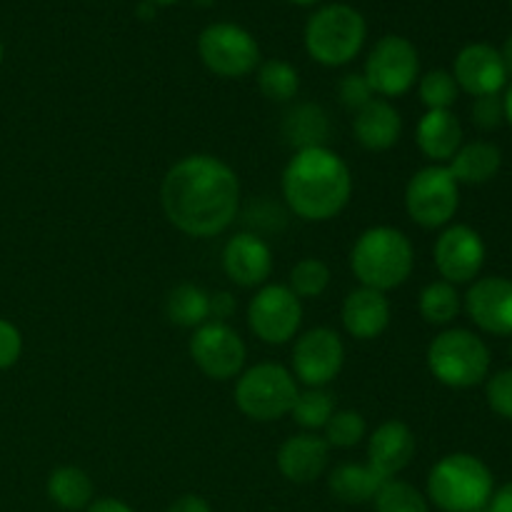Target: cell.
<instances>
[{
    "label": "cell",
    "instance_id": "obj_1",
    "mask_svg": "<svg viewBox=\"0 0 512 512\" xmlns=\"http://www.w3.org/2000/svg\"><path fill=\"white\" fill-rule=\"evenodd\" d=\"M165 218L190 238H213L235 223L240 210V180L215 155L195 153L165 173L160 188Z\"/></svg>",
    "mask_w": 512,
    "mask_h": 512
},
{
    "label": "cell",
    "instance_id": "obj_2",
    "mask_svg": "<svg viewBox=\"0 0 512 512\" xmlns=\"http://www.w3.org/2000/svg\"><path fill=\"white\" fill-rule=\"evenodd\" d=\"M283 198L298 218L325 223L345 210L353 195V175L335 150L310 148L290 158L283 170Z\"/></svg>",
    "mask_w": 512,
    "mask_h": 512
},
{
    "label": "cell",
    "instance_id": "obj_3",
    "mask_svg": "<svg viewBox=\"0 0 512 512\" xmlns=\"http://www.w3.org/2000/svg\"><path fill=\"white\" fill-rule=\"evenodd\" d=\"M350 268L363 288L388 293V290L400 288L413 275V243L403 230L375 225L355 240L350 250Z\"/></svg>",
    "mask_w": 512,
    "mask_h": 512
},
{
    "label": "cell",
    "instance_id": "obj_4",
    "mask_svg": "<svg viewBox=\"0 0 512 512\" xmlns=\"http://www.w3.org/2000/svg\"><path fill=\"white\" fill-rule=\"evenodd\" d=\"M495 493L488 465L470 453L445 455L428 475V498L443 512L485 510Z\"/></svg>",
    "mask_w": 512,
    "mask_h": 512
},
{
    "label": "cell",
    "instance_id": "obj_5",
    "mask_svg": "<svg viewBox=\"0 0 512 512\" xmlns=\"http://www.w3.org/2000/svg\"><path fill=\"white\" fill-rule=\"evenodd\" d=\"M368 38L365 18L345 3L325 5L310 15L305 25V48L315 63L340 68L355 60Z\"/></svg>",
    "mask_w": 512,
    "mask_h": 512
},
{
    "label": "cell",
    "instance_id": "obj_6",
    "mask_svg": "<svg viewBox=\"0 0 512 512\" xmlns=\"http://www.w3.org/2000/svg\"><path fill=\"white\" fill-rule=\"evenodd\" d=\"M428 368L448 388H475L488 378L490 348L465 328L443 330L428 348Z\"/></svg>",
    "mask_w": 512,
    "mask_h": 512
},
{
    "label": "cell",
    "instance_id": "obj_7",
    "mask_svg": "<svg viewBox=\"0 0 512 512\" xmlns=\"http://www.w3.org/2000/svg\"><path fill=\"white\" fill-rule=\"evenodd\" d=\"M298 393V380L288 368L278 363H258L238 375L235 405L250 420L273 423L290 415Z\"/></svg>",
    "mask_w": 512,
    "mask_h": 512
},
{
    "label": "cell",
    "instance_id": "obj_8",
    "mask_svg": "<svg viewBox=\"0 0 512 512\" xmlns=\"http://www.w3.org/2000/svg\"><path fill=\"white\" fill-rule=\"evenodd\" d=\"M460 208V185L448 165H428L410 178L405 210L420 228H445Z\"/></svg>",
    "mask_w": 512,
    "mask_h": 512
},
{
    "label": "cell",
    "instance_id": "obj_9",
    "mask_svg": "<svg viewBox=\"0 0 512 512\" xmlns=\"http://www.w3.org/2000/svg\"><path fill=\"white\" fill-rule=\"evenodd\" d=\"M200 60L220 78H245L260 63L258 40L235 23H213L198 38Z\"/></svg>",
    "mask_w": 512,
    "mask_h": 512
},
{
    "label": "cell",
    "instance_id": "obj_10",
    "mask_svg": "<svg viewBox=\"0 0 512 512\" xmlns=\"http://www.w3.org/2000/svg\"><path fill=\"white\" fill-rule=\"evenodd\" d=\"M363 75L373 93L400 98L413 88L420 75L418 50L403 35H385L370 50Z\"/></svg>",
    "mask_w": 512,
    "mask_h": 512
},
{
    "label": "cell",
    "instance_id": "obj_11",
    "mask_svg": "<svg viewBox=\"0 0 512 512\" xmlns=\"http://www.w3.org/2000/svg\"><path fill=\"white\" fill-rule=\"evenodd\" d=\"M248 325L263 343H290L303 325V300L288 285H263L248 305Z\"/></svg>",
    "mask_w": 512,
    "mask_h": 512
},
{
    "label": "cell",
    "instance_id": "obj_12",
    "mask_svg": "<svg viewBox=\"0 0 512 512\" xmlns=\"http://www.w3.org/2000/svg\"><path fill=\"white\" fill-rule=\"evenodd\" d=\"M190 358L208 378L230 380L243 373L248 348L238 330L230 328L228 323L208 320L195 328V335L190 338Z\"/></svg>",
    "mask_w": 512,
    "mask_h": 512
},
{
    "label": "cell",
    "instance_id": "obj_13",
    "mask_svg": "<svg viewBox=\"0 0 512 512\" xmlns=\"http://www.w3.org/2000/svg\"><path fill=\"white\" fill-rule=\"evenodd\" d=\"M345 363V345L335 330L313 328L295 340L293 375L308 388H325Z\"/></svg>",
    "mask_w": 512,
    "mask_h": 512
},
{
    "label": "cell",
    "instance_id": "obj_14",
    "mask_svg": "<svg viewBox=\"0 0 512 512\" xmlns=\"http://www.w3.org/2000/svg\"><path fill=\"white\" fill-rule=\"evenodd\" d=\"M435 268L448 283H470L485 263V243L470 225H448L435 240Z\"/></svg>",
    "mask_w": 512,
    "mask_h": 512
},
{
    "label": "cell",
    "instance_id": "obj_15",
    "mask_svg": "<svg viewBox=\"0 0 512 512\" xmlns=\"http://www.w3.org/2000/svg\"><path fill=\"white\" fill-rule=\"evenodd\" d=\"M453 78L460 90L473 98H483V95H500L508 83V70L498 48L488 43H470L455 58Z\"/></svg>",
    "mask_w": 512,
    "mask_h": 512
},
{
    "label": "cell",
    "instance_id": "obj_16",
    "mask_svg": "<svg viewBox=\"0 0 512 512\" xmlns=\"http://www.w3.org/2000/svg\"><path fill=\"white\" fill-rule=\"evenodd\" d=\"M465 310L480 330L490 335H512V280L490 275L470 285Z\"/></svg>",
    "mask_w": 512,
    "mask_h": 512
},
{
    "label": "cell",
    "instance_id": "obj_17",
    "mask_svg": "<svg viewBox=\"0 0 512 512\" xmlns=\"http://www.w3.org/2000/svg\"><path fill=\"white\" fill-rule=\"evenodd\" d=\"M223 270L240 288H263L273 273V250L258 233H238L225 243Z\"/></svg>",
    "mask_w": 512,
    "mask_h": 512
},
{
    "label": "cell",
    "instance_id": "obj_18",
    "mask_svg": "<svg viewBox=\"0 0 512 512\" xmlns=\"http://www.w3.org/2000/svg\"><path fill=\"white\" fill-rule=\"evenodd\" d=\"M415 455V435L403 420L378 425L368 438V465L385 480L403 473Z\"/></svg>",
    "mask_w": 512,
    "mask_h": 512
},
{
    "label": "cell",
    "instance_id": "obj_19",
    "mask_svg": "<svg viewBox=\"0 0 512 512\" xmlns=\"http://www.w3.org/2000/svg\"><path fill=\"white\" fill-rule=\"evenodd\" d=\"M330 460V445L315 433H300L285 440L278 450V470L290 483H313L325 473Z\"/></svg>",
    "mask_w": 512,
    "mask_h": 512
},
{
    "label": "cell",
    "instance_id": "obj_20",
    "mask_svg": "<svg viewBox=\"0 0 512 512\" xmlns=\"http://www.w3.org/2000/svg\"><path fill=\"white\" fill-rule=\"evenodd\" d=\"M343 325L355 340H375L388 330L390 325V300L380 290L363 288L345 298L343 303Z\"/></svg>",
    "mask_w": 512,
    "mask_h": 512
},
{
    "label": "cell",
    "instance_id": "obj_21",
    "mask_svg": "<svg viewBox=\"0 0 512 512\" xmlns=\"http://www.w3.org/2000/svg\"><path fill=\"white\" fill-rule=\"evenodd\" d=\"M353 133L365 150H373V153L390 150L403 133L400 110L390 100L373 98L355 113Z\"/></svg>",
    "mask_w": 512,
    "mask_h": 512
},
{
    "label": "cell",
    "instance_id": "obj_22",
    "mask_svg": "<svg viewBox=\"0 0 512 512\" xmlns=\"http://www.w3.org/2000/svg\"><path fill=\"white\" fill-rule=\"evenodd\" d=\"M415 140H418L420 153L435 165L450 163L463 145V125L453 110H428L420 118Z\"/></svg>",
    "mask_w": 512,
    "mask_h": 512
},
{
    "label": "cell",
    "instance_id": "obj_23",
    "mask_svg": "<svg viewBox=\"0 0 512 512\" xmlns=\"http://www.w3.org/2000/svg\"><path fill=\"white\" fill-rule=\"evenodd\" d=\"M283 138L295 153L310 148H325V143L330 138V118L323 105H293L283 118Z\"/></svg>",
    "mask_w": 512,
    "mask_h": 512
},
{
    "label": "cell",
    "instance_id": "obj_24",
    "mask_svg": "<svg viewBox=\"0 0 512 512\" xmlns=\"http://www.w3.org/2000/svg\"><path fill=\"white\" fill-rule=\"evenodd\" d=\"M500 165H503V153L498 145L488 140H475V143L460 145V150L448 163V170L458 180V185H483L500 173Z\"/></svg>",
    "mask_w": 512,
    "mask_h": 512
},
{
    "label": "cell",
    "instance_id": "obj_25",
    "mask_svg": "<svg viewBox=\"0 0 512 512\" xmlns=\"http://www.w3.org/2000/svg\"><path fill=\"white\" fill-rule=\"evenodd\" d=\"M388 483L383 475L375 473L370 465L358 463H343L330 473L328 488L335 495V500L345 505H363L375 500L380 488Z\"/></svg>",
    "mask_w": 512,
    "mask_h": 512
},
{
    "label": "cell",
    "instance_id": "obj_26",
    "mask_svg": "<svg viewBox=\"0 0 512 512\" xmlns=\"http://www.w3.org/2000/svg\"><path fill=\"white\" fill-rule=\"evenodd\" d=\"M48 498L63 510H83L93 503V480L83 468L63 465L50 473Z\"/></svg>",
    "mask_w": 512,
    "mask_h": 512
},
{
    "label": "cell",
    "instance_id": "obj_27",
    "mask_svg": "<svg viewBox=\"0 0 512 512\" xmlns=\"http://www.w3.org/2000/svg\"><path fill=\"white\" fill-rule=\"evenodd\" d=\"M170 323L180 328H200L210 320V293L200 285L183 283L170 290L168 303H165Z\"/></svg>",
    "mask_w": 512,
    "mask_h": 512
},
{
    "label": "cell",
    "instance_id": "obj_28",
    "mask_svg": "<svg viewBox=\"0 0 512 512\" xmlns=\"http://www.w3.org/2000/svg\"><path fill=\"white\" fill-rule=\"evenodd\" d=\"M418 310L425 323L450 325L460 313L458 290L448 280H435V283L425 285L423 293H420Z\"/></svg>",
    "mask_w": 512,
    "mask_h": 512
},
{
    "label": "cell",
    "instance_id": "obj_29",
    "mask_svg": "<svg viewBox=\"0 0 512 512\" xmlns=\"http://www.w3.org/2000/svg\"><path fill=\"white\" fill-rule=\"evenodd\" d=\"M258 85L273 103H290L300 90V75L288 60H268L258 68Z\"/></svg>",
    "mask_w": 512,
    "mask_h": 512
},
{
    "label": "cell",
    "instance_id": "obj_30",
    "mask_svg": "<svg viewBox=\"0 0 512 512\" xmlns=\"http://www.w3.org/2000/svg\"><path fill=\"white\" fill-rule=\"evenodd\" d=\"M335 413V395L325 388H308L303 393H298L295 398L293 415L295 423L305 430H320L328 425V420Z\"/></svg>",
    "mask_w": 512,
    "mask_h": 512
},
{
    "label": "cell",
    "instance_id": "obj_31",
    "mask_svg": "<svg viewBox=\"0 0 512 512\" xmlns=\"http://www.w3.org/2000/svg\"><path fill=\"white\" fill-rule=\"evenodd\" d=\"M375 512H430V508L415 485L393 478L375 495Z\"/></svg>",
    "mask_w": 512,
    "mask_h": 512
},
{
    "label": "cell",
    "instance_id": "obj_32",
    "mask_svg": "<svg viewBox=\"0 0 512 512\" xmlns=\"http://www.w3.org/2000/svg\"><path fill=\"white\" fill-rule=\"evenodd\" d=\"M330 285V268L328 263H323L320 258H303L300 263H295V268L290 270V285L288 288L303 298H320V295L328 290Z\"/></svg>",
    "mask_w": 512,
    "mask_h": 512
},
{
    "label": "cell",
    "instance_id": "obj_33",
    "mask_svg": "<svg viewBox=\"0 0 512 512\" xmlns=\"http://www.w3.org/2000/svg\"><path fill=\"white\" fill-rule=\"evenodd\" d=\"M325 443L330 445V448H355V445L360 443V440L365 438V433H368V423H365L363 415L358 413V410H335L333 418L328 420V425H325Z\"/></svg>",
    "mask_w": 512,
    "mask_h": 512
},
{
    "label": "cell",
    "instance_id": "obj_34",
    "mask_svg": "<svg viewBox=\"0 0 512 512\" xmlns=\"http://www.w3.org/2000/svg\"><path fill=\"white\" fill-rule=\"evenodd\" d=\"M420 100L428 110H450L458 100V83H455L453 73L448 70H430L420 78L418 83Z\"/></svg>",
    "mask_w": 512,
    "mask_h": 512
},
{
    "label": "cell",
    "instance_id": "obj_35",
    "mask_svg": "<svg viewBox=\"0 0 512 512\" xmlns=\"http://www.w3.org/2000/svg\"><path fill=\"white\" fill-rule=\"evenodd\" d=\"M485 395H488V405L493 408V413L512 423V370L495 373L488 380Z\"/></svg>",
    "mask_w": 512,
    "mask_h": 512
},
{
    "label": "cell",
    "instance_id": "obj_36",
    "mask_svg": "<svg viewBox=\"0 0 512 512\" xmlns=\"http://www.w3.org/2000/svg\"><path fill=\"white\" fill-rule=\"evenodd\" d=\"M338 93H340V100H343L345 108L355 110V113H358L363 105H368L370 100H373V95H375L363 73H348V75H345V78L340 80V85H338Z\"/></svg>",
    "mask_w": 512,
    "mask_h": 512
},
{
    "label": "cell",
    "instance_id": "obj_37",
    "mask_svg": "<svg viewBox=\"0 0 512 512\" xmlns=\"http://www.w3.org/2000/svg\"><path fill=\"white\" fill-rule=\"evenodd\" d=\"M470 115H473V123L478 125L480 130H495L505 120L503 98H500V95H483V98H475Z\"/></svg>",
    "mask_w": 512,
    "mask_h": 512
},
{
    "label": "cell",
    "instance_id": "obj_38",
    "mask_svg": "<svg viewBox=\"0 0 512 512\" xmlns=\"http://www.w3.org/2000/svg\"><path fill=\"white\" fill-rule=\"evenodd\" d=\"M23 353V335L10 320L0 318V370L13 368Z\"/></svg>",
    "mask_w": 512,
    "mask_h": 512
},
{
    "label": "cell",
    "instance_id": "obj_39",
    "mask_svg": "<svg viewBox=\"0 0 512 512\" xmlns=\"http://www.w3.org/2000/svg\"><path fill=\"white\" fill-rule=\"evenodd\" d=\"M235 310V298L230 293H215L210 295V318L225 323L228 315Z\"/></svg>",
    "mask_w": 512,
    "mask_h": 512
},
{
    "label": "cell",
    "instance_id": "obj_40",
    "mask_svg": "<svg viewBox=\"0 0 512 512\" xmlns=\"http://www.w3.org/2000/svg\"><path fill=\"white\" fill-rule=\"evenodd\" d=\"M168 512H213V510H210L208 500L200 498V495H183V498H178L173 505H170Z\"/></svg>",
    "mask_w": 512,
    "mask_h": 512
},
{
    "label": "cell",
    "instance_id": "obj_41",
    "mask_svg": "<svg viewBox=\"0 0 512 512\" xmlns=\"http://www.w3.org/2000/svg\"><path fill=\"white\" fill-rule=\"evenodd\" d=\"M488 505V512H512V483H505L503 488L495 490Z\"/></svg>",
    "mask_w": 512,
    "mask_h": 512
},
{
    "label": "cell",
    "instance_id": "obj_42",
    "mask_svg": "<svg viewBox=\"0 0 512 512\" xmlns=\"http://www.w3.org/2000/svg\"><path fill=\"white\" fill-rule=\"evenodd\" d=\"M88 512H135V510L118 498H100L88 505Z\"/></svg>",
    "mask_w": 512,
    "mask_h": 512
},
{
    "label": "cell",
    "instance_id": "obj_43",
    "mask_svg": "<svg viewBox=\"0 0 512 512\" xmlns=\"http://www.w3.org/2000/svg\"><path fill=\"white\" fill-rule=\"evenodd\" d=\"M500 55H503V63H505V70H508V75H512V35L508 40H505L503 50H500Z\"/></svg>",
    "mask_w": 512,
    "mask_h": 512
},
{
    "label": "cell",
    "instance_id": "obj_44",
    "mask_svg": "<svg viewBox=\"0 0 512 512\" xmlns=\"http://www.w3.org/2000/svg\"><path fill=\"white\" fill-rule=\"evenodd\" d=\"M503 108H505V120H508V123H510V128H512V83L508 85V90H505Z\"/></svg>",
    "mask_w": 512,
    "mask_h": 512
},
{
    "label": "cell",
    "instance_id": "obj_45",
    "mask_svg": "<svg viewBox=\"0 0 512 512\" xmlns=\"http://www.w3.org/2000/svg\"><path fill=\"white\" fill-rule=\"evenodd\" d=\"M145 3H150V5H173V3H180V0H145Z\"/></svg>",
    "mask_w": 512,
    "mask_h": 512
},
{
    "label": "cell",
    "instance_id": "obj_46",
    "mask_svg": "<svg viewBox=\"0 0 512 512\" xmlns=\"http://www.w3.org/2000/svg\"><path fill=\"white\" fill-rule=\"evenodd\" d=\"M290 3H295V5H315V3H320V0H290Z\"/></svg>",
    "mask_w": 512,
    "mask_h": 512
},
{
    "label": "cell",
    "instance_id": "obj_47",
    "mask_svg": "<svg viewBox=\"0 0 512 512\" xmlns=\"http://www.w3.org/2000/svg\"><path fill=\"white\" fill-rule=\"evenodd\" d=\"M195 3H198V5H210V3H215V0H195Z\"/></svg>",
    "mask_w": 512,
    "mask_h": 512
},
{
    "label": "cell",
    "instance_id": "obj_48",
    "mask_svg": "<svg viewBox=\"0 0 512 512\" xmlns=\"http://www.w3.org/2000/svg\"><path fill=\"white\" fill-rule=\"evenodd\" d=\"M0 63H3V43H0Z\"/></svg>",
    "mask_w": 512,
    "mask_h": 512
},
{
    "label": "cell",
    "instance_id": "obj_49",
    "mask_svg": "<svg viewBox=\"0 0 512 512\" xmlns=\"http://www.w3.org/2000/svg\"><path fill=\"white\" fill-rule=\"evenodd\" d=\"M510 358H512V343H510Z\"/></svg>",
    "mask_w": 512,
    "mask_h": 512
},
{
    "label": "cell",
    "instance_id": "obj_50",
    "mask_svg": "<svg viewBox=\"0 0 512 512\" xmlns=\"http://www.w3.org/2000/svg\"><path fill=\"white\" fill-rule=\"evenodd\" d=\"M478 512H488V510H478Z\"/></svg>",
    "mask_w": 512,
    "mask_h": 512
},
{
    "label": "cell",
    "instance_id": "obj_51",
    "mask_svg": "<svg viewBox=\"0 0 512 512\" xmlns=\"http://www.w3.org/2000/svg\"><path fill=\"white\" fill-rule=\"evenodd\" d=\"M510 8H512V0H510Z\"/></svg>",
    "mask_w": 512,
    "mask_h": 512
}]
</instances>
